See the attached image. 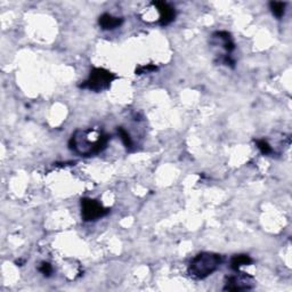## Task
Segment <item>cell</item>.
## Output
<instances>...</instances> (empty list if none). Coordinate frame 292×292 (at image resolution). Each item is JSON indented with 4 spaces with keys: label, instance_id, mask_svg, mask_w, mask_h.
Segmentation results:
<instances>
[{
    "label": "cell",
    "instance_id": "6da1fadb",
    "mask_svg": "<svg viewBox=\"0 0 292 292\" xmlns=\"http://www.w3.org/2000/svg\"><path fill=\"white\" fill-rule=\"evenodd\" d=\"M110 137L102 130L89 128L76 130L70 140V148L81 156H90L102 152L109 143Z\"/></svg>",
    "mask_w": 292,
    "mask_h": 292
},
{
    "label": "cell",
    "instance_id": "7a4b0ae2",
    "mask_svg": "<svg viewBox=\"0 0 292 292\" xmlns=\"http://www.w3.org/2000/svg\"><path fill=\"white\" fill-rule=\"evenodd\" d=\"M221 264V257L217 253L202 252L194 257L189 267V274L193 279L202 280L216 272Z\"/></svg>",
    "mask_w": 292,
    "mask_h": 292
},
{
    "label": "cell",
    "instance_id": "3957f363",
    "mask_svg": "<svg viewBox=\"0 0 292 292\" xmlns=\"http://www.w3.org/2000/svg\"><path fill=\"white\" fill-rule=\"evenodd\" d=\"M117 79L114 73L105 70V69L96 68L90 72L89 78L82 83L81 88H87L94 92H102L104 89L110 88L111 83Z\"/></svg>",
    "mask_w": 292,
    "mask_h": 292
},
{
    "label": "cell",
    "instance_id": "277c9868",
    "mask_svg": "<svg viewBox=\"0 0 292 292\" xmlns=\"http://www.w3.org/2000/svg\"><path fill=\"white\" fill-rule=\"evenodd\" d=\"M109 209L104 208L96 200L88 199V197H85V199L81 200V215L85 221L97 220V219L102 218L109 214Z\"/></svg>",
    "mask_w": 292,
    "mask_h": 292
},
{
    "label": "cell",
    "instance_id": "5b68a950",
    "mask_svg": "<svg viewBox=\"0 0 292 292\" xmlns=\"http://www.w3.org/2000/svg\"><path fill=\"white\" fill-rule=\"evenodd\" d=\"M152 5L155 7L159 12V23L160 25L166 26L175 20L176 12L175 8H172L168 2L165 1H153Z\"/></svg>",
    "mask_w": 292,
    "mask_h": 292
},
{
    "label": "cell",
    "instance_id": "8992f818",
    "mask_svg": "<svg viewBox=\"0 0 292 292\" xmlns=\"http://www.w3.org/2000/svg\"><path fill=\"white\" fill-rule=\"evenodd\" d=\"M253 287V282L251 277L246 275L241 276H229L226 284L224 287V290L226 291H241V290H249Z\"/></svg>",
    "mask_w": 292,
    "mask_h": 292
},
{
    "label": "cell",
    "instance_id": "52a82bcc",
    "mask_svg": "<svg viewBox=\"0 0 292 292\" xmlns=\"http://www.w3.org/2000/svg\"><path fill=\"white\" fill-rule=\"evenodd\" d=\"M98 23L103 30H113L119 27L123 23V20L121 17H116L111 14H103L99 16Z\"/></svg>",
    "mask_w": 292,
    "mask_h": 292
},
{
    "label": "cell",
    "instance_id": "ba28073f",
    "mask_svg": "<svg viewBox=\"0 0 292 292\" xmlns=\"http://www.w3.org/2000/svg\"><path fill=\"white\" fill-rule=\"evenodd\" d=\"M250 264H252V259L251 257L248 256V255H236L232 258L231 260V268L233 270H235V272H239L240 268H241L242 266H245V265H250Z\"/></svg>",
    "mask_w": 292,
    "mask_h": 292
},
{
    "label": "cell",
    "instance_id": "9c48e42d",
    "mask_svg": "<svg viewBox=\"0 0 292 292\" xmlns=\"http://www.w3.org/2000/svg\"><path fill=\"white\" fill-rule=\"evenodd\" d=\"M286 2L282 1H270L269 2V8L272 10L273 15L277 17V19H281L286 13Z\"/></svg>",
    "mask_w": 292,
    "mask_h": 292
},
{
    "label": "cell",
    "instance_id": "30bf717a",
    "mask_svg": "<svg viewBox=\"0 0 292 292\" xmlns=\"http://www.w3.org/2000/svg\"><path fill=\"white\" fill-rule=\"evenodd\" d=\"M118 134H119V137L121 138L123 145L126 146L127 148H130L131 146H133V141H131L129 134H128L123 128H119V129H118Z\"/></svg>",
    "mask_w": 292,
    "mask_h": 292
},
{
    "label": "cell",
    "instance_id": "8fae6325",
    "mask_svg": "<svg viewBox=\"0 0 292 292\" xmlns=\"http://www.w3.org/2000/svg\"><path fill=\"white\" fill-rule=\"evenodd\" d=\"M256 144H257V147L259 148V151L263 153V154H270V153L273 152V148L270 147V145L267 143L265 140H258L256 141Z\"/></svg>",
    "mask_w": 292,
    "mask_h": 292
},
{
    "label": "cell",
    "instance_id": "7c38bea8",
    "mask_svg": "<svg viewBox=\"0 0 292 292\" xmlns=\"http://www.w3.org/2000/svg\"><path fill=\"white\" fill-rule=\"evenodd\" d=\"M39 272L43 274L44 276L46 277H49L51 275V273H53V266L50 265L49 263H41V265L39 266Z\"/></svg>",
    "mask_w": 292,
    "mask_h": 292
},
{
    "label": "cell",
    "instance_id": "4fadbf2b",
    "mask_svg": "<svg viewBox=\"0 0 292 292\" xmlns=\"http://www.w3.org/2000/svg\"><path fill=\"white\" fill-rule=\"evenodd\" d=\"M158 70V68L155 65L148 64V65H144V67H140L136 69V74H143V73H148V72H153Z\"/></svg>",
    "mask_w": 292,
    "mask_h": 292
}]
</instances>
